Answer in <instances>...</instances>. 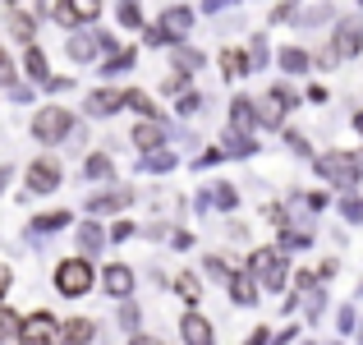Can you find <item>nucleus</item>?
<instances>
[{"mask_svg":"<svg viewBox=\"0 0 363 345\" xmlns=\"http://www.w3.org/2000/svg\"><path fill=\"white\" fill-rule=\"evenodd\" d=\"M124 106H133V111H143L147 120H157V102L147 97V92H138V88H129L124 92Z\"/></svg>","mask_w":363,"mask_h":345,"instance_id":"nucleus-32","label":"nucleus"},{"mask_svg":"<svg viewBox=\"0 0 363 345\" xmlns=\"http://www.w3.org/2000/svg\"><path fill=\"white\" fill-rule=\"evenodd\" d=\"M175 295L189 304V309H198V300H203V281H198L194 272H179L175 276Z\"/></svg>","mask_w":363,"mask_h":345,"instance_id":"nucleus-23","label":"nucleus"},{"mask_svg":"<svg viewBox=\"0 0 363 345\" xmlns=\"http://www.w3.org/2000/svg\"><path fill=\"white\" fill-rule=\"evenodd\" d=\"M55 290L65 295V300H83V295L92 290V285H97V267L88 263V258H65V263H55Z\"/></svg>","mask_w":363,"mask_h":345,"instance_id":"nucleus-2","label":"nucleus"},{"mask_svg":"<svg viewBox=\"0 0 363 345\" xmlns=\"http://www.w3.org/2000/svg\"><path fill=\"white\" fill-rule=\"evenodd\" d=\"M290 111H294V92L285 88V83H276V88L267 92L262 102H257V124H267V129H281Z\"/></svg>","mask_w":363,"mask_h":345,"instance_id":"nucleus-5","label":"nucleus"},{"mask_svg":"<svg viewBox=\"0 0 363 345\" xmlns=\"http://www.w3.org/2000/svg\"><path fill=\"white\" fill-rule=\"evenodd\" d=\"M179 336H184V345H216V327L198 309H189L184 318H179Z\"/></svg>","mask_w":363,"mask_h":345,"instance_id":"nucleus-12","label":"nucleus"},{"mask_svg":"<svg viewBox=\"0 0 363 345\" xmlns=\"http://www.w3.org/2000/svg\"><path fill=\"white\" fill-rule=\"evenodd\" d=\"M18 345H60V322L51 313H28L23 327H18Z\"/></svg>","mask_w":363,"mask_h":345,"instance_id":"nucleus-6","label":"nucleus"},{"mask_svg":"<svg viewBox=\"0 0 363 345\" xmlns=\"http://www.w3.org/2000/svg\"><path fill=\"white\" fill-rule=\"evenodd\" d=\"M23 70H28V79H33V83H46V79H51V65H46V55L37 51V46H28Z\"/></svg>","mask_w":363,"mask_h":345,"instance_id":"nucleus-24","label":"nucleus"},{"mask_svg":"<svg viewBox=\"0 0 363 345\" xmlns=\"http://www.w3.org/2000/svg\"><path fill=\"white\" fill-rule=\"evenodd\" d=\"M23 189H28V194H37V198L55 194V189H60V161H55V157H37L33 166L23 170Z\"/></svg>","mask_w":363,"mask_h":345,"instance_id":"nucleus-7","label":"nucleus"},{"mask_svg":"<svg viewBox=\"0 0 363 345\" xmlns=\"http://www.w3.org/2000/svg\"><path fill=\"white\" fill-rule=\"evenodd\" d=\"M124 111V92L120 88H97L83 97V115H92V120H106V115Z\"/></svg>","mask_w":363,"mask_h":345,"instance_id":"nucleus-10","label":"nucleus"},{"mask_svg":"<svg viewBox=\"0 0 363 345\" xmlns=\"http://www.w3.org/2000/svg\"><path fill=\"white\" fill-rule=\"evenodd\" d=\"M157 28L170 37V46H175V42H184V37H189V28H194V9H189V5H170V9H161Z\"/></svg>","mask_w":363,"mask_h":345,"instance_id":"nucleus-9","label":"nucleus"},{"mask_svg":"<svg viewBox=\"0 0 363 345\" xmlns=\"http://www.w3.org/2000/svg\"><path fill=\"white\" fill-rule=\"evenodd\" d=\"M225 290H230V304H240V309H253V304H257V276L248 272V267H244V272L235 267L230 281H225Z\"/></svg>","mask_w":363,"mask_h":345,"instance_id":"nucleus-13","label":"nucleus"},{"mask_svg":"<svg viewBox=\"0 0 363 345\" xmlns=\"http://www.w3.org/2000/svg\"><path fill=\"white\" fill-rule=\"evenodd\" d=\"M28 129H33L37 143L55 148V143H65L74 133V111L69 106H42V111L33 115V124H28Z\"/></svg>","mask_w":363,"mask_h":345,"instance_id":"nucleus-4","label":"nucleus"},{"mask_svg":"<svg viewBox=\"0 0 363 345\" xmlns=\"http://www.w3.org/2000/svg\"><path fill=\"white\" fill-rule=\"evenodd\" d=\"M313 170H318L331 189H345V194H354L359 180H363V161L354 152H322V157L313 161Z\"/></svg>","mask_w":363,"mask_h":345,"instance_id":"nucleus-1","label":"nucleus"},{"mask_svg":"<svg viewBox=\"0 0 363 345\" xmlns=\"http://www.w3.org/2000/svg\"><path fill=\"white\" fill-rule=\"evenodd\" d=\"M221 74L225 79H244L248 74V55L244 51H221Z\"/></svg>","mask_w":363,"mask_h":345,"instance_id":"nucleus-27","label":"nucleus"},{"mask_svg":"<svg viewBox=\"0 0 363 345\" xmlns=\"http://www.w3.org/2000/svg\"><path fill=\"white\" fill-rule=\"evenodd\" d=\"M340 217L354 221V226H363V198L359 194H345V198H340Z\"/></svg>","mask_w":363,"mask_h":345,"instance_id":"nucleus-34","label":"nucleus"},{"mask_svg":"<svg viewBox=\"0 0 363 345\" xmlns=\"http://www.w3.org/2000/svg\"><path fill=\"white\" fill-rule=\"evenodd\" d=\"M133 235V221H116L111 226V239H129Z\"/></svg>","mask_w":363,"mask_h":345,"instance_id":"nucleus-47","label":"nucleus"},{"mask_svg":"<svg viewBox=\"0 0 363 345\" xmlns=\"http://www.w3.org/2000/svg\"><path fill=\"white\" fill-rule=\"evenodd\" d=\"M133 65V51H120L116 60H106V74H116V70H129Z\"/></svg>","mask_w":363,"mask_h":345,"instance_id":"nucleus-43","label":"nucleus"},{"mask_svg":"<svg viewBox=\"0 0 363 345\" xmlns=\"http://www.w3.org/2000/svg\"><path fill=\"white\" fill-rule=\"evenodd\" d=\"M120 327L129 332V336H138V304L133 300H120Z\"/></svg>","mask_w":363,"mask_h":345,"instance_id":"nucleus-35","label":"nucleus"},{"mask_svg":"<svg viewBox=\"0 0 363 345\" xmlns=\"http://www.w3.org/2000/svg\"><path fill=\"white\" fill-rule=\"evenodd\" d=\"M69 5V14L79 18V23H92V18L101 14V0H65Z\"/></svg>","mask_w":363,"mask_h":345,"instance_id":"nucleus-31","label":"nucleus"},{"mask_svg":"<svg viewBox=\"0 0 363 345\" xmlns=\"http://www.w3.org/2000/svg\"><path fill=\"white\" fill-rule=\"evenodd\" d=\"M65 51H69V60H79V65L97 60V33H74L69 42H65Z\"/></svg>","mask_w":363,"mask_h":345,"instance_id":"nucleus-20","label":"nucleus"},{"mask_svg":"<svg viewBox=\"0 0 363 345\" xmlns=\"http://www.w3.org/2000/svg\"><path fill=\"white\" fill-rule=\"evenodd\" d=\"M9 285H14V272H9V263H0V304H5Z\"/></svg>","mask_w":363,"mask_h":345,"instance_id":"nucleus-44","label":"nucleus"},{"mask_svg":"<svg viewBox=\"0 0 363 345\" xmlns=\"http://www.w3.org/2000/svg\"><path fill=\"white\" fill-rule=\"evenodd\" d=\"M221 152H225V157H253L257 138H253V133H240V129H225L221 133Z\"/></svg>","mask_w":363,"mask_h":345,"instance_id":"nucleus-18","label":"nucleus"},{"mask_svg":"<svg viewBox=\"0 0 363 345\" xmlns=\"http://www.w3.org/2000/svg\"><path fill=\"white\" fill-rule=\"evenodd\" d=\"M359 5H363V0H359Z\"/></svg>","mask_w":363,"mask_h":345,"instance_id":"nucleus-54","label":"nucleus"},{"mask_svg":"<svg viewBox=\"0 0 363 345\" xmlns=\"http://www.w3.org/2000/svg\"><path fill=\"white\" fill-rule=\"evenodd\" d=\"M175 166H179V157H175V152H166V148L143 157V170H157V175H161V170H175Z\"/></svg>","mask_w":363,"mask_h":345,"instance_id":"nucleus-30","label":"nucleus"},{"mask_svg":"<svg viewBox=\"0 0 363 345\" xmlns=\"http://www.w3.org/2000/svg\"><path fill=\"white\" fill-rule=\"evenodd\" d=\"M9 189V166H0V194Z\"/></svg>","mask_w":363,"mask_h":345,"instance_id":"nucleus-51","label":"nucleus"},{"mask_svg":"<svg viewBox=\"0 0 363 345\" xmlns=\"http://www.w3.org/2000/svg\"><path fill=\"white\" fill-rule=\"evenodd\" d=\"M92 341H97V322H92V318L60 322V345H92Z\"/></svg>","mask_w":363,"mask_h":345,"instance_id":"nucleus-15","label":"nucleus"},{"mask_svg":"<svg viewBox=\"0 0 363 345\" xmlns=\"http://www.w3.org/2000/svg\"><path fill=\"white\" fill-rule=\"evenodd\" d=\"M203 272L212 276V281H230V272H235V267L225 263L221 253H207V258H203Z\"/></svg>","mask_w":363,"mask_h":345,"instance_id":"nucleus-33","label":"nucleus"},{"mask_svg":"<svg viewBox=\"0 0 363 345\" xmlns=\"http://www.w3.org/2000/svg\"><path fill=\"white\" fill-rule=\"evenodd\" d=\"M198 106H203V97H198V92H184V97H179V106H175V111H179V115H194Z\"/></svg>","mask_w":363,"mask_h":345,"instance_id":"nucleus-40","label":"nucleus"},{"mask_svg":"<svg viewBox=\"0 0 363 345\" xmlns=\"http://www.w3.org/2000/svg\"><path fill=\"white\" fill-rule=\"evenodd\" d=\"M244 345H272V332H267V327H253V332H248V341Z\"/></svg>","mask_w":363,"mask_h":345,"instance_id":"nucleus-45","label":"nucleus"},{"mask_svg":"<svg viewBox=\"0 0 363 345\" xmlns=\"http://www.w3.org/2000/svg\"><path fill=\"white\" fill-rule=\"evenodd\" d=\"M133 203V189H116V194H92L88 212H124Z\"/></svg>","mask_w":363,"mask_h":345,"instance_id":"nucleus-19","label":"nucleus"},{"mask_svg":"<svg viewBox=\"0 0 363 345\" xmlns=\"http://www.w3.org/2000/svg\"><path fill=\"white\" fill-rule=\"evenodd\" d=\"M18 327H23V318L0 304V345H18Z\"/></svg>","mask_w":363,"mask_h":345,"instance_id":"nucleus-25","label":"nucleus"},{"mask_svg":"<svg viewBox=\"0 0 363 345\" xmlns=\"http://www.w3.org/2000/svg\"><path fill=\"white\" fill-rule=\"evenodd\" d=\"M175 65H179V70H198V65H203V55H198V51H184V46H179V51H175Z\"/></svg>","mask_w":363,"mask_h":345,"instance_id":"nucleus-38","label":"nucleus"},{"mask_svg":"<svg viewBox=\"0 0 363 345\" xmlns=\"http://www.w3.org/2000/svg\"><path fill=\"white\" fill-rule=\"evenodd\" d=\"M354 327H359V313H354V304H345V309H340V332L350 336Z\"/></svg>","mask_w":363,"mask_h":345,"instance_id":"nucleus-39","label":"nucleus"},{"mask_svg":"<svg viewBox=\"0 0 363 345\" xmlns=\"http://www.w3.org/2000/svg\"><path fill=\"white\" fill-rule=\"evenodd\" d=\"M281 70L285 74H308L313 70V55L303 46H281Z\"/></svg>","mask_w":363,"mask_h":345,"instance_id":"nucleus-22","label":"nucleus"},{"mask_svg":"<svg viewBox=\"0 0 363 345\" xmlns=\"http://www.w3.org/2000/svg\"><path fill=\"white\" fill-rule=\"evenodd\" d=\"M262 65H267V42L253 37V46H248V70H262Z\"/></svg>","mask_w":363,"mask_h":345,"instance_id":"nucleus-37","label":"nucleus"},{"mask_svg":"<svg viewBox=\"0 0 363 345\" xmlns=\"http://www.w3.org/2000/svg\"><path fill=\"white\" fill-rule=\"evenodd\" d=\"M170 239H175V248H189V244H194V235H189V230H175Z\"/></svg>","mask_w":363,"mask_h":345,"instance_id":"nucleus-48","label":"nucleus"},{"mask_svg":"<svg viewBox=\"0 0 363 345\" xmlns=\"http://www.w3.org/2000/svg\"><path fill=\"white\" fill-rule=\"evenodd\" d=\"M120 23H124V28H143V9H138V0H120Z\"/></svg>","mask_w":363,"mask_h":345,"instance_id":"nucleus-36","label":"nucleus"},{"mask_svg":"<svg viewBox=\"0 0 363 345\" xmlns=\"http://www.w3.org/2000/svg\"><path fill=\"white\" fill-rule=\"evenodd\" d=\"M5 5H9V9H14V5H18V0H5Z\"/></svg>","mask_w":363,"mask_h":345,"instance_id":"nucleus-53","label":"nucleus"},{"mask_svg":"<svg viewBox=\"0 0 363 345\" xmlns=\"http://www.w3.org/2000/svg\"><path fill=\"white\" fill-rule=\"evenodd\" d=\"M69 221H74L69 212H46V217H33V230L37 235H55V230H65Z\"/></svg>","mask_w":363,"mask_h":345,"instance_id":"nucleus-26","label":"nucleus"},{"mask_svg":"<svg viewBox=\"0 0 363 345\" xmlns=\"http://www.w3.org/2000/svg\"><path fill=\"white\" fill-rule=\"evenodd\" d=\"M111 170H116V161H111L106 152H92V157L83 161V175H88V180H106Z\"/></svg>","mask_w":363,"mask_h":345,"instance_id":"nucleus-28","label":"nucleus"},{"mask_svg":"<svg viewBox=\"0 0 363 345\" xmlns=\"http://www.w3.org/2000/svg\"><path fill=\"white\" fill-rule=\"evenodd\" d=\"M133 148L147 157V152H161L166 148V129H161L157 120H143V124H133Z\"/></svg>","mask_w":363,"mask_h":345,"instance_id":"nucleus-14","label":"nucleus"},{"mask_svg":"<svg viewBox=\"0 0 363 345\" xmlns=\"http://www.w3.org/2000/svg\"><path fill=\"white\" fill-rule=\"evenodd\" d=\"M225 129L253 133V129H257V102H253V97H235V102H230V124H225Z\"/></svg>","mask_w":363,"mask_h":345,"instance_id":"nucleus-16","label":"nucleus"},{"mask_svg":"<svg viewBox=\"0 0 363 345\" xmlns=\"http://www.w3.org/2000/svg\"><path fill=\"white\" fill-rule=\"evenodd\" d=\"M350 124H354V133L363 138V111H354V115H350Z\"/></svg>","mask_w":363,"mask_h":345,"instance_id":"nucleus-50","label":"nucleus"},{"mask_svg":"<svg viewBox=\"0 0 363 345\" xmlns=\"http://www.w3.org/2000/svg\"><path fill=\"white\" fill-rule=\"evenodd\" d=\"M359 161H363V157H359Z\"/></svg>","mask_w":363,"mask_h":345,"instance_id":"nucleus-55","label":"nucleus"},{"mask_svg":"<svg viewBox=\"0 0 363 345\" xmlns=\"http://www.w3.org/2000/svg\"><path fill=\"white\" fill-rule=\"evenodd\" d=\"M5 23H9V33H14V42H28L33 46V37H37V28H33V18L23 14V9H5Z\"/></svg>","mask_w":363,"mask_h":345,"instance_id":"nucleus-21","label":"nucleus"},{"mask_svg":"<svg viewBox=\"0 0 363 345\" xmlns=\"http://www.w3.org/2000/svg\"><path fill=\"white\" fill-rule=\"evenodd\" d=\"M161 88H166V92H184V74H166V83H161Z\"/></svg>","mask_w":363,"mask_h":345,"instance_id":"nucleus-46","label":"nucleus"},{"mask_svg":"<svg viewBox=\"0 0 363 345\" xmlns=\"http://www.w3.org/2000/svg\"><path fill=\"white\" fill-rule=\"evenodd\" d=\"M331 51L340 55V60H350V55L363 51V18L350 14V18H336V33H331Z\"/></svg>","mask_w":363,"mask_h":345,"instance_id":"nucleus-8","label":"nucleus"},{"mask_svg":"<svg viewBox=\"0 0 363 345\" xmlns=\"http://www.w3.org/2000/svg\"><path fill=\"white\" fill-rule=\"evenodd\" d=\"M129 345H157V341H152L147 332H138V336H129Z\"/></svg>","mask_w":363,"mask_h":345,"instance_id":"nucleus-49","label":"nucleus"},{"mask_svg":"<svg viewBox=\"0 0 363 345\" xmlns=\"http://www.w3.org/2000/svg\"><path fill=\"white\" fill-rule=\"evenodd\" d=\"M285 143H290L294 152H299V157H308V138H303V133H294V129H285Z\"/></svg>","mask_w":363,"mask_h":345,"instance_id":"nucleus-42","label":"nucleus"},{"mask_svg":"<svg viewBox=\"0 0 363 345\" xmlns=\"http://www.w3.org/2000/svg\"><path fill=\"white\" fill-rule=\"evenodd\" d=\"M203 203H216V207H240V194H235V185H212V194H203Z\"/></svg>","mask_w":363,"mask_h":345,"instance_id":"nucleus-29","label":"nucleus"},{"mask_svg":"<svg viewBox=\"0 0 363 345\" xmlns=\"http://www.w3.org/2000/svg\"><path fill=\"white\" fill-rule=\"evenodd\" d=\"M101 290L111 300H133V272L124 263H106L101 267Z\"/></svg>","mask_w":363,"mask_h":345,"instance_id":"nucleus-11","label":"nucleus"},{"mask_svg":"<svg viewBox=\"0 0 363 345\" xmlns=\"http://www.w3.org/2000/svg\"><path fill=\"white\" fill-rule=\"evenodd\" d=\"M248 272L257 276L262 290H285V281H290V258H285L281 248H253Z\"/></svg>","mask_w":363,"mask_h":345,"instance_id":"nucleus-3","label":"nucleus"},{"mask_svg":"<svg viewBox=\"0 0 363 345\" xmlns=\"http://www.w3.org/2000/svg\"><path fill=\"white\" fill-rule=\"evenodd\" d=\"M0 83H14V60H9L5 46H0Z\"/></svg>","mask_w":363,"mask_h":345,"instance_id":"nucleus-41","label":"nucleus"},{"mask_svg":"<svg viewBox=\"0 0 363 345\" xmlns=\"http://www.w3.org/2000/svg\"><path fill=\"white\" fill-rule=\"evenodd\" d=\"M74 244H79V258H88V263H92V258L101 253V244H106V230H101L97 221H83L79 235H74Z\"/></svg>","mask_w":363,"mask_h":345,"instance_id":"nucleus-17","label":"nucleus"},{"mask_svg":"<svg viewBox=\"0 0 363 345\" xmlns=\"http://www.w3.org/2000/svg\"><path fill=\"white\" fill-rule=\"evenodd\" d=\"M359 345H363V318H359Z\"/></svg>","mask_w":363,"mask_h":345,"instance_id":"nucleus-52","label":"nucleus"}]
</instances>
